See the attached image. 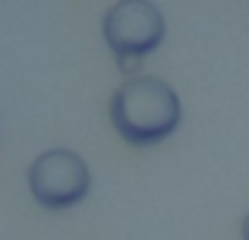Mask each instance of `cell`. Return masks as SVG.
<instances>
[{"label": "cell", "mask_w": 249, "mask_h": 240, "mask_svg": "<svg viewBox=\"0 0 249 240\" xmlns=\"http://www.w3.org/2000/svg\"><path fill=\"white\" fill-rule=\"evenodd\" d=\"M91 190V171L82 155L70 148H48L29 165V193L51 212L73 209Z\"/></svg>", "instance_id": "obj_2"}, {"label": "cell", "mask_w": 249, "mask_h": 240, "mask_svg": "<svg viewBox=\"0 0 249 240\" xmlns=\"http://www.w3.org/2000/svg\"><path fill=\"white\" fill-rule=\"evenodd\" d=\"M243 240H249V212H246V218H243Z\"/></svg>", "instance_id": "obj_4"}, {"label": "cell", "mask_w": 249, "mask_h": 240, "mask_svg": "<svg viewBox=\"0 0 249 240\" xmlns=\"http://www.w3.org/2000/svg\"><path fill=\"white\" fill-rule=\"evenodd\" d=\"M110 123L129 146H158L180 127V98L158 76H133L110 98Z\"/></svg>", "instance_id": "obj_1"}, {"label": "cell", "mask_w": 249, "mask_h": 240, "mask_svg": "<svg viewBox=\"0 0 249 240\" xmlns=\"http://www.w3.org/2000/svg\"><path fill=\"white\" fill-rule=\"evenodd\" d=\"M104 41L120 63L139 60L164 41V16L152 0H120L104 13Z\"/></svg>", "instance_id": "obj_3"}]
</instances>
